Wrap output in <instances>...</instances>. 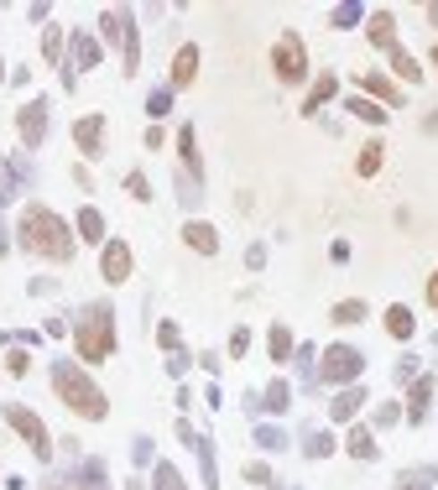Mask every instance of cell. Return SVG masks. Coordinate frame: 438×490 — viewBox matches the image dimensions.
Listing matches in <instances>:
<instances>
[{"mask_svg": "<svg viewBox=\"0 0 438 490\" xmlns=\"http://www.w3.org/2000/svg\"><path fill=\"white\" fill-rule=\"evenodd\" d=\"M173 183H178V204H183L188 215H193V209H198V204H204V183H193V178H188V173H178V178H173Z\"/></svg>", "mask_w": 438, "mask_h": 490, "instance_id": "d590c367", "label": "cell"}, {"mask_svg": "<svg viewBox=\"0 0 438 490\" xmlns=\"http://www.w3.org/2000/svg\"><path fill=\"white\" fill-rule=\"evenodd\" d=\"M16 131H21V147H27V152H37V147L47 141V99H42V94L16 110Z\"/></svg>", "mask_w": 438, "mask_h": 490, "instance_id": "30bf717a", "label": "cell"}, {"mask_svg": "<svg viewBox=\"0 0 438 490\" xmlns=\"http://www.w3.org/2000/svg\"><path fill=\"white\" fill-rule=\"evenodd\" d=\"M246 350H250V329H235V334H230V355L246 360Z\"/></svg>", "mask_w": 438, "mask_h": 490, "instance_id": "816d5d0a", "label": "cell"}, {"mask_svg": "<svg viewBox=\"0 0 438 490\" xmlns=\"http://www.w3.org/2000/svg\"><path fill=\"white\" fill-rule=\"evenodd\" d=\"M27 370H31V355H27V350H21V344H16V350L5 355V376H16V381H21Z\"/></svg>", "mask_w": 438, "mask_h": 490, "instance_id": "bcb514c9", "label": "cell"}, {"mask_svg": "<svg viewBox=\"0 0 438 490\" xmlns=\"http://www.w3.org/2000/svg\"><path fill=\"white\" fill-rule=\"evenodd\" d=\"M287 407H292V386H287V376H277V381L261 392V412H266V418H282Z\"/></svg>", "mask_w": 438, "mask_h": 490, "instance_id": "cb8c5ba5", "label": "cell"}, {"mask_svg": "<svg viewBox=\"0 0 438 490\" xmlns=\"http://www.w3.org/2000/svg\"><path fill=\"white\" fill-rule=\"evenodd\" d=\"M428 21H434V27H438V0H434V5H428Z\"/></svg>", "mask_w": 438, "mask_h": 490, "instance_id": "be15d7a7", "label": "cell"}, {"mask_svg": "<svg viewBox=\"0 0 438 490\" xmlns=\"http://www.w3.org/2000/svg\"><path fill=\"white\" fill-rule=\"evenodd\" d=\"M250 438H256V449H266V454H282V449H287V433H282L277 423H256Z\"/></svg>", "mask_w": 438, "mask_h": 490, "instance_id": "e575fe53", "label": "cell"}, {"mask_svg": "<svg viewBox=\"0 0 438 490\" xmlns=\"http://www.w3.org/2000/svg\"><path fill=\"white\" fill-rule=\"evenodd\" d=\"M334 94H340V79H334V73H318V79H313V89L303 94V115H318Z\"/></svg>", "mask_w": 438, "mask_h": 490, "instance_id": "44dd1931", "label": "cell"}, {"mask_svg": "<svg viewBox=\"0 0 438 490\" xmlns=\"http://www.w3.org/2000/svg\"><path fill=\"white\" fill-rule=\"evenodd\" d=\"M16 199H21V183H16V173H11V156H0V209L16 204Z\"/></svg>", "mask_w": 438, "mask_h": 490, "instance_id": "8d00e7d4", "label": "cell"}, {"mask_svg": "<svg viewBox=\"0 0 438 490\" xmlns=\"http://www.w3.org/2000/svg\"><path fill=\"white\" fill-rule=\"evenodd\" d=\"M99 31H105V42L121 53V73L131 79V73L141 68V31H136V11H131V5H105V11H99Z\"/></svg>", "mask_w": 438, "mask_h": 490, "instance_id": "5b68a950", "label": "cell"}, {"mask_svg": "<svg viewBox=\"0 0 438 490\" xmlns=\"http://www.w3.org/2000/svg\"><path fill=\"white\" fill-rule=\"evenodd\" d=\"M423 360H417V355H402V360H397V366H392V381H397V386H412V381H417V376H423Z\"/></svg>", "mask_w": 438, "mask_h": 490, "instance_id": "ab89813d", "label": "cell"}, {"mask_svg": "<svg viewBox=\"0 0 438 490\" xmlns=\"http://www.w3.org/2000/svg\"><path fill=\"white\" fill-rule=\"evenodd\" d=\"M392 73H397L402 84H423V68H417V58H412L407 47H392Z\"/></svg>", "mask_w": 438, "mask_h": 490, "instance_id": "d6a6232c", "label": "cell"}, {"mask_svg": "<svg viewBox=\"0 0 438 490\" xmlns=\"http://www.w3.org/2000/svg\"><path fill=\"white\" fill-rule=\"evenodd\" d=\"M292 360H298V381L313 392V386H318V350H313V344H298Z\"/></svg>", "mask_w": 438, "mask_h": 490, "instance_id": "1f68e13d", "label": "cell"}, {"mask_svg": "<svg viewBox=\"0 0 438 490\" xmlns=\"http://www.w3.org/2000/svg\"><path fill=\"white\" fill-rule=\"evenodd\" d=\"M73 344H79V360L99 366L115 355V308L110 303H84L73 318Z\"/></svg>", "mask_w": 438, "mask_h": 490, "instance_id": "3957f363", "label": "cell"}, {"mask_svg": "<svg viewBox=\"0 0 438 490\" xmlns=\"http://www.w3.org/2000/svg\"><path fill=\"white\" fill-rule=\"evenodd\" d=\"M167 110H173V89H167V84H162V89H152V94H147V115H152V125L162 121V115H167Z\"/></svg>", "mask_w": 438, "mask_h": 490, "instance_id": "b9f144b4", "label": "cell"}, {"mask_svg": "<svg viewBox=\"0 0 438 490\" xmlns=\"http://www.w3.org/2000/svg\"><path fill=\"white\" fill-rule=\"evenodd\" d=\"M371 318V308L360 303V298H344V303L329 308V324H340V329H355V324H366Z\"/></svg>", "mask_w": 438, "mask_h": 490, "instance_id": "83f0119b", "label": "cell"}, {"mask_svg": "<svg viewBox=\"0 0 438 490\" xmlns=\"http://www.w3.org/2000/svg\"><path fill=\"white\" fill-rule=\"evenodd\" d=\"M344 115H355V121H366V125H386V121H392V110H381V105H375V99H366V94L344 99Z\"/></svg>", "mask_w": 438, "mask_h": 490, "instance_id": "484cf974", "label": "cell"}, {"mask_svg": "<svg viewBox=\"0 0 438 490\" xmlns=\"http://www.w3.org/2000/svg\"><path fill=\"white\" fill-rule=\"evenodd\" d=\"M386 334L402 339V344L417 334V318H412V308H407V303H392V308H386Z\"/></svg>", "mask_w": 438, "mask_h": 490, "instance_id": "d4e9b609", "label": "cell"}, {"mask_svg": "<svg viewBox=\"0 0 438 490\" xmlns=\"http://www.w3.org/2000/svg\"><path fill=\"white\" fill-rule=\"evenodd\" d=\"M371 423L375 428H397V423H402V401H381L371 412Z\"/></svg>", "mask_w": 438, "mask_h": 490, "instance_id": "ee69618b", "label": "cell"}, {"mask_svg": "<svg viewBox=\"0 0 438 490\" xmlns=\"http://www.w3.org/2000/svg\"><path fill=\"white\" fill-rule=\"evenodd\" d=\"M58 449H68V469L47 475V480H42V490H110V469H105V460L79 454V449H84L79 438H63Z\"/></svg>", "mask_w": 438, "mask_h": 490, "instance_id": "277c9868", "label": "cell"}, {"mask_svg": "<svg viewBox=\"0 0 438 490\" xmlns=\"http://www.w3.org/2000/svg\"><path fill=\"white\" fill-rule=\"evenodd\" d=\"M0 412H5V423H11V428L21 433V444H27V449L37 454V460H42V464L53 460V433L42 428V418H37L31 407H21V401H5Z\"/></svg>", "mask_w": 438, "mask_h": 490, "instance_id": "ba28073f", "label": "cell"}, {"mask_svg": "<svg viewBox=\"0 0 438 490\" xmlns=\"http://www.w3.org/2000/svg\"><path fill=\"white\" fill-rule=\"evenodd\" d=\"M42 58L63 68V27H42Z\"/></svg>", "mask_w": 438, "mask_h": 490, "instance_id": "f35d334b", "label": "cell"}, {"mask_svg": "<svg viewBox=\"0 0 438 490\" xmlns=\"http://www.w3.org/2000/svg\"><path fill=\"white\" fill-rule=\"evenodd\" d=\"M360 376H366V355L355 344H329L318 355V381L324 386H355Z\"/></svg>", "mask_w": 438, "mask_h": 490, "instance_id": "8992f818", "label": "cell"}, {"mask_svg": "<svg viewBox=\"0 0 438 490\" xmlns=\"http://www.w3.org/2000/svg\"><path fill=\"white\" fill-rule=\"evenodd\" d=\"M156 344H162L167 355H173V350H183V329H178L173 318H162V324H156Z\"/></svg>", "mask_w": 438, "mask_h": 490, "instance_id": "60d3db41", "label": "cell"}, {"mask_svg": "<svg viewBox=\"0 0 438 490\" xmlns=\"http://www.w3.org/2000/svg\"><path fill=\"white\" fill-rule=\"evenodd\" d=\"M183 245L188 250H198V256H215L219 250V230L215 224H204V219H188L183 224Z\"/></svg>", "mask_w": 438, "mask_h": 490, "instance_id": "ffe728a7", "label": "cell"}, {"mask_svg": "<svg viewBox=\"0 0 438 490\" xmlns=\"http://www.w3.org/2000/svg\"><path fill=\"white\" fill-rule=\"evenodd\" d=\"M240 475H246L250 486H277V475H272V464H261V460H250L246 469H240Z\"/></svg>", "mask_w": 438, "mask_h": 490, "instance_id": "f6af8a7d", "label": "cell"}, {"mask_svg": "<svg viewBox=\"0 0 438 490\" xmlns=\"http://www.w3.org/2000/svg\"><path fill=\"white\" fill-rule=\"evenodd\" d=\"M178 173L204 183V156H198V131L193 125H178Z\"/></svg>", "mask_w": 438, "mask_h": 490, "instance_id": "7c38bea8", "label": "cell"}, {"mask_svg": "<svg viewBox=\"0 0 438 490\" xmlns=\"http://www.w3.org/2000/svg\"><path fill=\"white\" fill-rule=\"evenodd\" d=\"M366 37H371V47L392 53V47H397V16H392V11H371V16H366Z\"/></svg>", "mask_w": 438, "mask_h": 490, "instance_id": "d6986e66", "label": "cell"}, {"mask_svg": "<svg viewBox=\"0 0 438 490\" xmlns=\"http://www.w3.org/2000/svg\"><path fill=\"white\" fill-rule=\"evenodd\" d=\"M121 490H147V486H141V480H125V486Z\"/></svg>", "mask_w": 438, "mask_h": 490, "instance_id": "e7e4bbea", "label": "cell"}, {"mask_svg": "<svg viewBox=\"0 0 438 490\" xmlns=\"http://www.w3.org/2000/svg\"><path fill=\"white\" fill-rule=\"evenodd\" d=\"M434 486H438V464H412V469L397 475L392 490H434Z\"/></svg>", "mask_w": 438, "mask_h": 490, "instance_id": "4316f807", "label": "cell"}, {"mask_svg": "<svg viewBox=\"0 0 438 490\" xmlns=\"http://www.w3.org/2000/svg\"><path fill=\"white\" fill-rule=\"evenodd\" d=\"M298 444H303V454H308V460H329V454L340 449V444H334V433H329V428H318V423H308Z\"/></svg>", "mask_w": 438, "mask_h": 490, "instance_id": "603a6c76", "label": "cell"}, {"mask_svg": "<svg viewBox=\"0 0 438 490\" xmlns=\"http://www.w3.org/2000/svg\"><path fill=\"white\" fill-rule=\"evenodd\" d=\"M188 370H193V355H188V350H173V355H167V376H173V381H183Z\"/></svg>", "mask_w": 438, "mask_h": 490, "instance_id": "7dc6e473", "label": "cell"}, {"mask_svg": "<svg viewBox=\"0 0 438 490\" xmlns=\"http://www.w3.org/2000/svg\"><path fill=\"white\" fill-rule=\"evenodd\" d=\"M266 350H272V366H287V360H292L298 339L287 334V324H272V334H266Z\"/></svg>", "mask_w": 438, "mask_h": 490, "instance_id": "f1b7e54d", "label": "cell"}, {"mask_svg": "<svg viewBox=\"0 0 438 490\" xmlns=\"http://www.w3.org/2000/svg\"><path fill=\"white\" fill-rule=\"evenodd\" d=\"M198 366L209 370V376H219V370H224V366H219V355H215V350H204V355H198Z\"/></svg>", "mask_w": 438, "mask_h": 490, "instance_id": "9f6ffc18", "label": "cell"}, {"mask_svg": "<svg viewBox=\"0 0 438 490\" xmlns=\"http://www.w3.org/2000/svg\"><path fill=\"white\" fill-rule=\"evenodd\" d=\"M152 449H156L152 438H147V433H136V438H131V464H136V469H147V464H156V460H152Z\"/></svg>", "mask_w": 438, "mask_h": 490, "instance_id": "7bdbcfd3", "label": "cell"}, {"mask_svg": "<svg viewBox=\"0 0 438 490\" xmlns=\"http://www.w3.org/2000/svg\"><path fill=\"white\" fill-rule=\"evenodd\" d=\"M27 292H31V298H53V292H58V282H53V276H31Z\"/></svg>", "mask_w": 438, "mask_h": 490, "instance_id": "f907efd6", "label": "cell"}, {"mask_svg": "<svg viewBox=\"0 0 438 490\" xmlns=\"http://www.w3.org/2000/svg\"><path fill=\"white\" fill-rule=\"evenodd\" d=\"M381 162H386V147L371 141V147L360 152V162H355V173H360V178H375V173H381Z\"/></svg>", "mask_w": 438, "mask_h": 490, "instance_id": "74e56055", "label": "cell"}, {"mask_svg": "<svg viewBox=\"0 0 438 490\" xmlns=\"http://www.w3.org/2000/svg\"><path fill=\"white\" fill-rule=\"evenodd\" d=\"M73 235H79V241H89V245H105V215H99V209H79Z\"/></svg>", "mask_w": 438, "mask_h": 490, "instance_id": "f546056e", "label": "cell"}, {"mask_svg": "<svg viewBox=\"0 0 438 490\" xmlns=\"http://www.w3.org/2000/svg\"><path fill=\"white\" fill-rule=\"evenodd\" d=\"M125 193H131L136 204H147V199H152V183H147V173H131V178H125Z\"/></svg>", "mask_w": 438, "mask_h": 490, "instance_id": "c3c4849f", "label": "cell"}, {"mask_svg": "<svg viewBox=\"0 0 438 490\" xmlns=\"http://www.w3.org/2000/svg\"><path fill=\"white\" fill-rule=\"evenodd\" d=\"M99 58H105V47H99V37L94 31H68V58H63V89H79V73H89V68H99Z\"/></svg>", "mask_w": 438, "mask_h": 490, "instance_id": "52a82bcc", "label": "cell"}, {"mask_svg": "<svg viewBox=\"0 0 438 490\" xmlns=\"http://www.w3.org/2000/svg\"><path fill=\"white\" fill-rule=\"evenodd\" d=\"M428 308H438V272L428 276Z\"/></svg>", "mask_w": 438, "mask_h": 490, "instance_id": "6125c7cd", "label": "cell"}, {"mask_svg": "<svg viewBox=\"0 0 438 490\" xmlns=\"http://www.w3.org/2000/svg\"><path fill=\"white\" fill-rule=\"evenodd\" d=\"M193 79H198V47L193 42H183L178 47V58H173V73H167V89H193Z\"/></svg>", "mask_w": 438, "mask_h": 490, "instance_id": "ac0fdd59", "label": "cell"}, {"mask_svg": "<svg viewBox=\"0 0 438 490\" xmlns=\"http://www.w3.org/2000/svg\"><path fill=\"white\" fill-rule=\"evenodd\" d=\"M434 68H438V42H434Z\"/></svg>", "mask_w": 438, "mask_h": 490, "instance_id": "003e7915", "label": "cell"}, {"mask_svg": "<svg viewBox=\"0 0 438 490\" xmlns=\"http://www.w3.org/2000/svg\"><path fill=\"white\" fill-rule=\"evenodd\" d=\"M434 392H438L434 376H417V381H412V392H407V423H412V428L428 423V412H434Z\"/></svg>", "mask_w": 438, "mask_h": 490, "instance_id": "4fadbf2b", "label": "cell"}, {"mask_svg": "<svg viewBox=\"0 0 438 490\" xmlns=\"http://www.w3.org/2000/svg\"><path fill=\"white\" fill-rule=\"evenodd\" d=\"M11 173H16V183H21V188L37 183V167L27 162V152H21V156H11Z\"/></svg>", "mask_w": 438, "mask_h": 490, "instance_id": "681fc988", "label": "cell"}, {"mask_svg": "<svg viewBox=\"0 0 438 490\" xmlns=\"http://www.w3.org/2000/svg\"><path fill=\"white\" fill-rule=\"evenodd\" d=\"M423 131H428V136H438V110H428V115H423Z\"/></svg>", "mask_w": 438, "mask_h": 490, "instance_id": "91938a15", "label": "cell"}, {"mask_svg": "<svg viewBox=\"0 0 438 490\" xmlns=\"http://www.w3.org/2000/svg\"><path fill=\"white\" fill-rule=\"evenodd\" d=\"M27 16H31V21H47V16H53V5H47V0H37V5H27Z\"/></svg>", "mask_w": 438, "mask_h": 490, "instance_id": "6f0895ef", "label": "cell"}, {"mask_svg": "<svg viewBox=\"0 0 438 490\" xmlns=\"http://www.w3.org/2000/svg\"><path fill=\"white\" fill-rule=\"evenodd\" d=\"M11 241H16V235H11V230H5V219H0V256L11 250Z\"/></svg>", "mask_w": 438, "mask_h": 490, "instance_id": "94428289", "label": "cell"}, {"mask_svg": "<svg viewBox=\"0 0 438 490\" xmlns=\"http://www.w3.org/2000/svg\"><path fill=\"white\" fill-rule=\"evenodd\" d=\"M68 329H73L68 318H47V329H42V334H47V339H63V334H68Z\"/></svg>", "mask_w": 438, "mask_h": 490, "instance_id": "db71d44e", "label": "cell"}, {"mask_svg": "<svg viewBox=\"0 0 438 490\" xmlns=\"http://www.w3.org/2000/svg\"><path fill=\"white\" fill-rule=\"evenodd\" d=\"M99 276H105V282H125V276H131V245L125 241L99 245Z\"/></svg>", "mask_w": 438, "mask_h": 490, "instance_id": "8fae6325", "label": "cell"}, {"mask_svg": "<svg viewBox=\"0 0 438 490\" xmlns=\"http://www.w3.org/2000/svg\"><path fill=\"white\" fill-rule=\"evenodd\" d=\"M5 79H11V68H5V63H0V84H5Z\"/></svg>", "mask_w": 438, "mask_h": 490, "instance_id": "03108f58", "label": "cell"}, {"mask_svg": "<svg viewBox=\"0 0 438 490\" xmlns=\"http://www.w3.org/2000/svg\"><path fill=\"white\" fill-rule=\"evenodd\" d=\"M5 84H16V89H27V84H31V68H27V63H21V68H11V79H5Z\"/></svg>", "mask_w": 438, "mask_h": 490, "instance_id": "11a10c76", "label": "cell"}, {"mask_svg": "<svg viewBox=\"0 0 438 490\" xmlns=\"http://www.w3.org/2000/svg\"><path fill=\"white\" fill-rule=\"evenodd\" d=\"M360 94L375 99L381 110H397V105H402V84H392L386 73H360Z\"/></svg>", "mask_w": 438, "mask_h": 490, "instance_id": "2e32d148", "label": "cell"}, {"mask_svg": "<svg viewBox=\"0 0 438 490\" xmlns=\"http://www.w3.org/2000/svg\"><path fill=\"white\" fill-rule=\"evenodd\" d=\"M344 454H350V460H360V464H371L375 454H381V449H375V433L366 428V423H355L350 438H344Z\"/></svg>", "mask_w": 438, "mask_h": 490, "instance_id": "7402d4cb", "label": "cell"}, {"mask_svg": "<svg viewBox=\"0 0 438 490\" xmlns=\"http://www.w3.org/2000/svg\"><path fill=\"white\" fill-rule=\"evenodd\" d=\"M360 407H366V386H360V381H355V386H340L334 401H329V423H355Z\"/></svg>", "mask_w": 438, "mask_h": 490, "instance_id": "e0dca14e", "label": "cell"}, {"mask_svg": "<svg viewBox=\"0 0 438 490\" xmlns=\"http://www.w3.org/2000/svg\"><path fill=\"white\" fill-rule=\"evenodd\" d=\"M141 141H147V152H156V147H162V125H147V136H141Z\"/></svg>", "mask_w": 438, "mask_h": 490, "instance_id": "680465c9", "label": "cell"}, {"mask_svg": "<svg viewBox=\"0 0 438 490\" xmlns=\"http://www.w3.org/2000/svg\"><path fill=\"white\" fill-rule=\"evenodd\" d=\"M272 73H277L282 84H303V79H308V47H303L298 31H282L277 37V47H272Z\"/></svg>", "mask_w": 438, "mask_h": 490, "instance_id": "9c48e42d", "label": "cell"}, {"mask_svg": "<svg viewBox=\"0 0 438 490\" xmlns=\"http://www.w3.org/2000/svg\"><path fill=\"white\" fill-rule=\"evenodd\" d=\"M360 21H366V5H360V0H340V5L329 11V27L334 31H350V27H360Z\"/></svg>", "mask_w": 438, "mask_h": 490, "instance_id": "4dcf8cb0", "label": "cell"}, {"mask_svg": "<svg viewBox=\"0 0 438 490\" xmlns=\"http://www.w3.org/2000/svg\"><path fill=\"white\" fill-rule=\"evenodd\" d=\"M246 266H250V272H261V266H266V245H250V250H246Z\"/></svg>", "mask_w": 438, "mask_h": 490, "instance_id": "f5cc1de1", "label": "cell"}, {"mask_svg": "<svg viewBox=\"0 0 438 490\" xmlns=\"http://www.w3.org/2000/svg\"><path fill=\"white\" fill-rule=\"evenodd\" d=\"M16 245L27 250V256H42V261H73V224L63 215H53L47 204H27L21 219H16Z\"/></svg>", "mask_w": 438, "mask_h": 490, "instance_id": "6da1fadb", "label": "cell"}, {"mask_svg": "<svg viewBox=\"0 0 438 490\" xmlns=\"http://www.w3.org/2000/svg\"><path fill=\"white\" fill-rule=\"evenodd\" d=\"M193 460H198V480H204V490H219V460H215V438L209 433H193Z\"/></svg>", "mask_w": 438, "mask_h": 490, "instance_id": "9a60e30c", "label": "cell"}, {"mask_svg": "<svg viewBox=\"0 0 438 490\" xmlns=\"http://www.w3.org/2000/svg\"><path fill=\"white\" fill-rule=\"evenodd\" d=\"M73 141L84 156H105V115H79L73 121Z\"/></svg>", "mask_w": 438, "mask_h": 490, "instance_id": "5bb4252c", "label": "cell"}, {"mask_svg": "<svg viewBox=\"0 0 438 490\" xmlns=\"http://www.w3.org/2000/svg\"><path fill=\"white\" fill-rule=\"evenodd\" d=\"M152 490H188V480L178 475V464L156 460V464H152Z\"/></svg>", "mask_w": 438, "mask_h": 490, "instance_id": "836d02e7", "label": "cell"}, {"mask_svg": "<svg viewBox=\"0 0 438 490\" xmlns=\"http://www.w3.org/2000/svg\"><path fill=\"white\" fill-rule=\"evenodd\" d=\"M53 392H58L63 407L79 412L84 423H105V412H110V401L94 386V376L84 366H73V360H53Z\"/></svg>", "mask_w": 438, "mask_h": 490, "instance_id": "7a4b0ae2", "label": "cell"}]
</instances>
